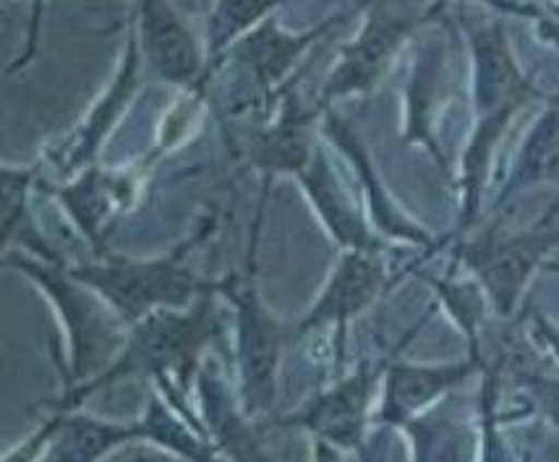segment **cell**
<instances>
[{
    "mask_svg": "<svg viewBox=\"0 0 559 462\" xmlns=\"http://www.w3.org/2000/svg\"><path fill=\"white\" fill-rule=\"evenodd\" d=\"M366 9H369V19H366L358 37L350 45H345L341 60L322 86V95L317 99L322 110H328L335 99L366 95V92L374 90L405 39L414 37L418 26H424V22L431 19V13L416 16V13L392 11L377 0Z\"/></svg>",
    "mask_w": 559,
    "mask_h": 462,
    "instance_id": "cell-5",
    "label": "cell"
},
{
    "mask_svg": "<svg viewBox=\"0 0 559 462\" xmlns=\"http://www.w3.org/2000/svg\"><path fill=\"white\" fill-rule=\"evenodd\" d=\"M197 3V9L199 11H210L212 9V3H215V0H194Z\"/></svg>",
    "mask_w": 559,
    "mask_h": 462,
    "instance_id": "cell-27",
    "label": "cell"
},
{
    "mask_svg": "<svg viewBox=\"0 0 559 462\" xmlns=\"http://www.w3.org/2000/svg\"><path fill=\"white\" fill-rule=\"evenodd\" d=\"M215 233V214L197 227L176 249L155 259L103 257L95 264L69 266L76 280L90 285L131 327L159 308H189L204 293H219V280H204L189 266L191 251Z\"/></svg>",
    "mask_w": 559,
    "mask_h": 462,
    "instance_id": "cell-2",
    "label": "cell"
},
{
    "mask_svg": "<svg viewBox=\"0 0 559 462\" xmlns=\"http://www.w3.org/2000/svg\"><path fill=\"white\" fill-rule=\"evenodd\" d=\"M298 183L314 206L317 217L328 227V233L335 238V244L343 251H382V236L371 233V225L350 202L343 180L332 170L328 152L317 146L314 157L306 165V170L298 173Z\"/></svg>",
    "mask_w": 559,
    "mask_h": 462,
    "instance_id": "cell-17",
    "label": "cell"
},
{
    "mask_svg": "<svg viewBox=\"0 0 559 462\" xmlns=\"http://www.w3.org/2000/svg\"><path fill=\"white\" fill-rule=\"evenodd\" d=\"M215 296L204 293L189 308H159L129 327L126 343L103 371L82 384L66 387L58 400L45 403L48 411H76L90 394L126 379L173 381L189 392L204 364V351L217 334Z\"/></svg>",
    "mask_w": 559,
    "mask_h": 462,
    "instance_id": "cell-1",
    "label": "cell"
},
{
    "mask_svg": "<svg viewBox=\"0 0 559 462\" xmlns=\"http://www.w3.org/2000/svg\"><path fill=\"white\" fill-rule=\"evenodd\" d=\"M557 210L559 204L534 230L515 233L510 238L487 236L478 240V244L465 246L461 251V259L468 264V270L476 272L478 283L487 291L491 306L502 317H510L523 287L528 285L531 274L544 264L549 251L559 246V230H549L547 227Z\"/></svg>",
    "mask_w": 559,
    "mask_h": 462,
    "instance_id": "cell-6",
    "label": "cell"
},
{
    "mask_svg": "<svg viewBox=\"0 0 559 462\" xmlns=\"http://www.w3.org/2000/svg\"><path fill=\"white\" fill-rule=\"evenodd\" d=\"M197 387L202 394V424L207 428L217 454L233 460H264L267 452L259 450L254 426L243 413L241 400H233L228 384L223 381L217 364H202L197 374Z\"/></svg>",
    "mask_w": 559,
    "mask_h": 462,
    "instance_id": "cell-18",
    "label": "cell"
},
{
    "mask_svg": "<svg viewBox=\"0 0 559 462\" xmlns=\"http://www.w3.org/2000/svg\"><path fill=\"white\" fill-rule=\"evenodd\" d=\"M384 287H388V270H384L382 251H343L335 272L330 274L328 285L319 293L317 304L293 327V340H301L309 332L324 330V327H335V364L341 371L345 364L348 324L356 317H361L366 308L374 306Z\"/></svg>",
    "mask_w": 559,
    "mask_h": 462,
    "instance_id": "cell-8",
    "label": "cell"
},
{
    "mask_svg": "<svg viewBox=\"0 0 559 462\" xmlns=\"http://www.w3.org/2000/svg\"><path fill=\"white\" fill-rule=\"evenodd\" d=\"M474 52V105L478 116L499 110H521L534 97V86L518 69V60L502 24L471 29Z\"/></svg>",
    "mask_w": 559,
    "mask_h": 462,
    "instance_id": "cell-15",
    "label": "cell"
},
{
    "mask_svg": "<svg viewBox=\"0 0 559 462\" xmlns=\"http://www.w3.org/2000/svg\"><path fill=\"white\" fill-rule=\"evenodd\" d=\"M382 374L384 366H371L369 360H361L356 371L337 379L330 390L317 394L301 411L275 420L272 426L301 428V431L311 434L319 445H330L343 452L361 450L366 445V426H369L377 379Z\"/></svg>",
    "mask_w": 559,
    "mask_h": 462,
    "instance_id": "cell-7",
    "label": "cell"
},
{
    "mask_svg": "<svg viewBox=\"0 0 559 462\" xmlns=\"http://www.w3.org/2000/svg\"><path fill=\"white\" fill-rule=\"evenodd\" d=\"M39 170L37 167H9L0 170V240H3V251L9 246L39 257L45 261H63L56 251L50 249L48 240L37 233L35 220L29 212L32 189L37 186Z\"/></svg>",
    "mask_w": 559,
    "mask_h": 462,
    "instance_id": "cell-20",
    "label": "cell"
},
{
    "mask_svg": "<svg viewBox=\"0 0 559 462\" xmlns=\"http://www.w3.org/2000/svg\"><path fill=\"white\" fill-rule=\"evenodd\" d=\"M429 285L437 287L442 304L448 306L455 324L468 337L471 353L481 356V351H478V324H481L484 313V287L474 283H450V280H429Z\"/></svg>",
    "mask_w": 559,
    "mask_h": 462,
    "instance_id": "cell-24",
    "label": "cell"
},
{
    "mask_svg": "<svg viewBox=\"0 0 559 462\" xmlns=\"http://www.w3.org/2000/svg\"><path fill=\"white\" fill-rule=\"evenodd\" d=\"M536 183L559 186V103L547 107L528 137H525L521 154L515 159V167H512L497 204L510 202L515 193H521Z\"/></svg>",
    "mask_w": 559,
    "mask_h": 462,
    "instance_id": "cell-21",
    "label": "cell"
},
{
    "mask_svg": "<svg viewBox=\"0 0 559 462\" xmlns=\"http://www.w3.org/2000/svg\"><path fill=\"white\" fill-rule=\"evenodd\" d=\"M144 56L142 48H139V35H136V24L131 26L129 32V43H126V56L121 60V69H118L116 79L108 86L103 99L92 107V112L86 116L84 126L76 133V142L69 150V159H66V173L76 170V167H90L95 163L99 144L105 142V137L112 131L116 120L123 116L126 105L131 103L134 97L136 86H139V71H142Z\"/></svg>",
    "mask_w": 559,
    "mask_h": 462,
    "instance_id": "cell-19",
    "label": "cell"
},
{
    "mask_svg": "<svg viewBox=\"0 0 559 462\" xmlns=\"http://www.w3.org/2000/svg\"><path fill=\"white\" fill-rule=\"evenodd\" d=\"M369 3H374V0H361V3H358V5H361V9H366V5H369Z\"/></svg>",
    "mask_w": 559,
    "mask_h": 462,
    "instance_id": "cell-28",
    "label": "cell"
},
{
    "mask_svg": "<svg viewBox=\"0 0 559 462\" xmlns=\"http://www.w3.org/2000/svg\"><path fill=\"white\" fill-rule=\"evenodd\" d=\"M341 19L343 16H332L330 22H322L317 29L304 32V35H290V32L280 29L275 16H270L267 22L254 26L249 35L238 39L223 58L207 66V71H212L219 63H236L238 69H243L251 79H257L264 90L283 92L280 86H283L285 76L293 71V66L298 63V58H301L319 37L328 35Z\"/></svg>",
    "mask_w": 559,
    "mask_h": 462,
    "instance_id": "cell-16",
    "label": "cell"
},
{
    "mask_svg": "<svg viewBox=\"0 0 559 462\" xmlns=\"http://www.w3.org/2000/svg\"><path fill=\"white\" fill-rule=\"evenodd\" d=\"M324 137H328L330 142L348 157V163L356 167L358 180H361V189L366 193V204H369V217L371 223H374L379 236L390 240H405V244L424 246V249L437 251V240L431 238L421 225H416L414 220L395 204V199L390 197L388 189H384L369 152H366L361 139L356 137V131L348 126V120L337 116L330 107L324 110Z\"/></svg>",
    "mask_w": 559,
    "mask_h": 462,
    "instance_id": "cell-14",
    "label": "cell"
},
{
    "mask_svg": "<svg viewBox=\"0 0 559 462\" xmlns=\"http://www.w3.org/2000/svg\"><path fill=\"white\" fill-rule=\"evenodd\" d=\"M322 107H306L296 92L285 90L283 107L272 123L257 126L230 139L233 150H241L243 159L264 178L298 176L314 157L311 129L322 116Z\"/></svg>",
    "mask_w": 559,
    "mask_h": 462,
    "instance_id": "cell-11",
    "label": "cell"
},
{
    "mask_svg": "<svg viewBox=\"0 0 559 462\" xmlns=\"http://www.w3.org/2000/svg\"><path fill=\"white\" fill-rule=\"evenodd\" d=\"M544 26V32H547V35L551 37V39H557L559 43V24H551V22H544L542 24Z\"/></svg>",
    "mask_w": 559,
    "mask_h": 462,
    "instance_id": "cell-26",
    "label": "cell"
},
{
    "mask_svg": "<svg viewBox=\"0 0 559 462\" xmlns=\"http://www.w3.org/2000/svg\"><path fill=\"white\" fill-rule=\"evenodd\" d=\"M3 264L35 283L61 313L66 334H69V368L63 374L66 387L92 379L103 360H112L121 353L126 343L121 330L126 321L99 293L73 277L63 261H45L39 257H26V251H13L3 253Z\"/></svg>",
    "mask_w": 559,
    "mask_h": 462,
    "instance_id": "cell-3",
    "label": "cell"
},
{
    "mask_svg": "<svg viewBox=\"0 0 559 462\" xmlns=\"http://www.w3.org/2000/svg\"><path fill=\"white\" fill-rule=\"evenodd\" d=\"M136 35L144 66L159 82L183 90H199L207 71V50L186 24L173 0H134Z\"/></svg>",
    "mask_w": 559,
    "mask_h": 462,
    "instance_id": "cell-9",
    "label": "cell"
},
{
    "mask_svg": "<svg viewBox=\"0 0 559 462\" xmlns=\"http://www.w3.org/2000/svg\"><path fill=\"white\" fill-rule=\"evenodd\" d=\"M142 441L139 420H105L76 411H52L50 418L24 441L19 450L5 454L13 460H58V462H92L108 458L118 447Z\"/></svg>",
    "mask_w": 559,
    "mask_h": 462,
    "instance_id": "cell-10",
    "label": "cell"
},
{
    "mask_svg": "<svg viewBox=\"0 0 559 462\" xmlns=\"http://www.w3.org/2000/svg\"><path fill=\"white\" fill-rule=\"evenodd\" d=\"M139 431H142V441H152V445L163 447V450L178 454V458H217V450L207 437V431H202V428L191 424L165 394L159 398L157 392H150V398H146V411L142 418H139Z\"/></svg>",
    "mask_w": 559,
    "mask_h": 462,
    "instance_id": "cell-22",
    "label": "cell"
},
{
    "mask_svg": "<svg viewBox=\"0 0 559 462\" xmlns=\"http://www.w3.org/2000/svg\"><path fill=\"white\" fill-rule=\"evenodd\" d=\"M487 371L481 356L468 353L465 360L452 364H405L390 360L384 366V392L379 403V424L403 428L418 413L435 405L439 398L468 381L474 374Z\"/></svg>",
    "mask_w": 559,
    "mask_h": 462,
    "instance_id": "cell-12",
    "label": "cell"
},
{
    "mask_svg": "<svg viewBox=\"0 0 559 462\" xmlns=\"http://www.w3.org/2000/svg\"><path fill=\"white\" fill-rule=\"evenodd\" d=\"M45 191L69 212L71 223L82 233L95 257H108V249H105L108 223L129 206L134 197V178L90 165L71 183L45 186Z\"/></svg>",
    "mask_w": 559,
    "mask_h": 462,
    "instance_id": "cell-13",
    "label": "cell"
},
{
    "mask_svg": "<svg viewBox=\"0 0 559 462\" xmlns=\"http://www.w3.org/2000/svg\"><path fill=\"white\" fill-rule=\"evenodd\" d=\"M270 180H264V193L259 199L254 236H251V257L246 274L230 272L219 280V296H225L236 308V368H238V392H241L243 413L249 418L270 413L277 398V371L283 360L285 345L290 343L293 330L272 317L262 304L254 283V259L259 227H262L264 199H267Z\"/></svg>",
    "mask_w": 559,
    "mask_h": 462,
    "instance_id": "cell-4",
    "label": "cell"
},
{
    "mask_svg": "<svg viewBox=\"0 0 559 462\" xmlns=\"http://www.w3.org/2000/svg\"><path fill=\"white\" fill-rule=\"evenodd\" d=\"M525 387H528L531 398H534L538 411L547 415L559 431V379L528 377L525 379Z\"/></svg>",
    "mask_w": 559,
    "mask_h": 462,
    "instance_id": "cell-25",
    "label": "cell"
},
{
    "mask_svg": "<svg viewBox=\"0 0 559 462\" xmlns=\"http://www.w3.org/2000/svg\"><path fill=\"white\" fill-rule=\"evenodd\" d=\"M290 0H215L207 19V60L212 66L228 52L243 35Z\"/></svg>",
    "mask_w": 559,
    "mask_h": 462,
    "instance_id": "cell-23",
    "label": "cell"
}]
</instances>
